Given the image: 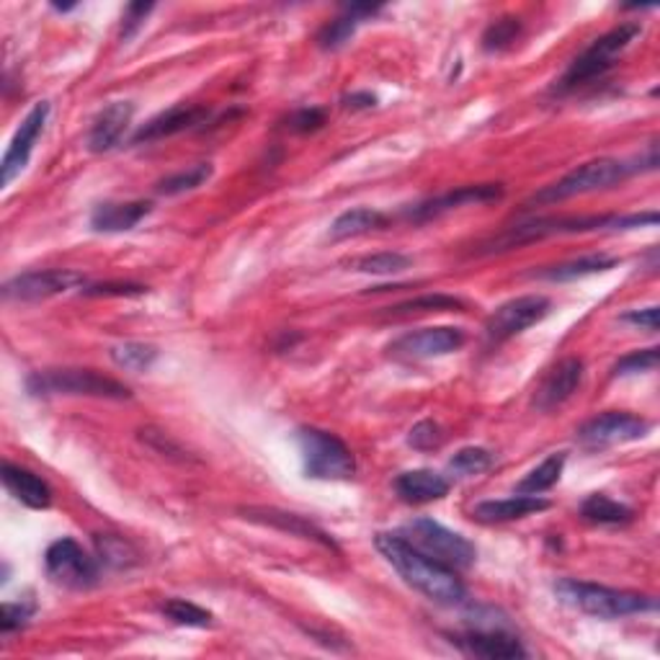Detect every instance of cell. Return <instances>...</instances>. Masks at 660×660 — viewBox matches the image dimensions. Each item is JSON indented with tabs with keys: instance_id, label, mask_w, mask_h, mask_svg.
<instances>
[{
	"instance_id": "f35d334b",
	"label": "cell",
	"mask_w": 660,
	"mask_h": 660,
	"mask_svg": "<svg viewBox=\"0 0 660 660\" xmlns=\"http://www.w3.org/2000/svg\"><path fill=\"white\" fill-rule=\"evenodd\" d=\"M140 439L148 446H153V449L157 454H163V457H170V459H178V462H189V454L183 452V446L174 442V439L168 436L165 431H157V429H142L140 431Z\"/></svg>"
},
{
	"instance_id": "6da1fadb",
	"label": "cell",
	"mask_w": 660,
	"mask_h": 660,
	"mask_svg": "<svg viewBox=\"0 0 660 660\" xmlns=\"http://www.w3.org/2000/svg\"><path fill=\"white\" fill-rule=\"evenodd\" d=\"M375 545L384 560L397 570V575L431 601L454 607V604H462L467 598L465 583L459 581V575L452 568L431 560L421 549L405 542L401 534H377Z\"/></svg>"
},
{
	"instance_id": "e0dca14e",
	"label": "cell",
	"mask_w": 660,
	"mask_h": 660,
	"mask_svg": "<svg viewBox=\"0 0 660 660\" xmlns=\"http://www.w3.org/2000/svg\"><path fill=\"white\" fill-rule=\"evenodd\" d=\"M454 643H457L467 656L474 658H485V660L526 658L524 645L504 630H472L467 632V635L454 639Z\"/></svg>"
},
{
	"instance_id": "7c38bea8",
	"label": "cell",
	"mask_w": 660,
	"mask_h": 660,
	"mask_svg": "<svg viewBox=\"0 0 660 660\" xmlns=\"http://www.w3.org/2000/svg\"><path fill=\"white\" fill-rule=\"evenodd\" d=\"M86 284V277L71 268H47V271H26L21 277L5 281L3 297L18 302H37L58 294L71 292L75 287Z\"/></svg>"
},
{
	"instance_id": "5b68a950",
	"label": "cell",
	"mask_w": 660,
	"mask_h": 660,
	"mask_svg": "<svg viewBox=\"0 0 660 660\" xmlns=\"http://www.w3.org/2000/svg\"><path fill=\"white\" fill-rule=\"evenodd\" d=\"M639 34H643V26L639 24H622L617 26V29L604 34V37H598L588 50H583L570 62L557 91H575L578 86H586V82L601 78L604 73H609L611 67L617 65L619 54L627 50Z\"/></svg>"
},
{
	"instance_id": "4dcf8cb0",
	"label": "cell",
	"mask_w": 660,
	"mask_h": 660,
	"mask_svg": "<svg viewBox=\"0 0 660 660\" xmlns=\"http://www.w3.org/2000/svg\"><path fill=\"white\" fill-rule=\"evenodd\" d=\"M96 553H99V560L103 562V566L116 568V570L129 568L137 562L135 547L129 545L124 536H116V534H99V536H96Z\"/></svg>"
},
{
	"instance_id": "44dd1931",
	"label": "cell",
	"mask_w": 660,
	"mask_h": 660,
	"mask_svg": "<svg viewBox=\"0 0 660 660\" xmlns=\"http://www.w3.org/2000/svg\"><path fill=\"white\" fill-rule=\"evenodd\" d=\"M549 508L545 498H536V495H513L506 500H483V504L474 506L472 516L483 524H506V521L524 519V516L540 513Z\"/></svg>"
},
{
	"instance_id": "1f68e13d",
	"label": "cell",
	"mask_w": 660,
	"mask_h": 660,
	"mask_svg": "<svg viewBox=\"0 0 660 660\" xmlns=\"http://www.w3.org/2000/svg\"><path fill=\"white\" fill-rule=\"evenodd\" d=\"M210 178H212V165L199 163V165H194V168L163 178V181L155 186V191L163 196H178V194H186V191L199 189V186L210 181Z\"/></svg>"
},
{
	"instance_id": "f546056e",
	"label": "cell",
	"mask_w": 660,
	"mask_h": 660,
	"mask_svg": "<svg viewBox=\"0 0 660 660\" xmlns=\"http://www.w3.org/2000/svg\"><path fill=\"white\" fill-rule=\"evenodd\" d=\"M109 356H112V361L119 369L148 371L157 359V348L150 346V343L127 341V343H116V346L109 348Z\"/></svg>"
},
{
	"instance_id": "f1b7e54d",
	"label": "cell",
	"mask_w": 660,
	"mask_h": 660,
	"mask_svg": "<svg viewBox=\"0 0 660 660\" xmlns=\"http://www.w3.org/2000/svg\"><path fill=\"white\" fill-rule=\"evenodd\" d=\"M566 462H568L566 452L549 454L545 462H542L540 467H534V470L529 472L519 485H516V493H521V495H540V493L549 491V487L557 485V480H560L562 467H566Z\"/></svg>"
},
{
	"instance_id": "5bb4252c",
	"label": "cell",
	"mask_w": 660,
	"mask_h": 660,
	"mask_svg": "<svg viewBox=\"0 0 660 660\" xmlns=\"http://www.w3.org/2000/svg\"><path fill=\"white\" fill-rule=\"evenodd\" d=\"M47 116H50V103L41 101L24 116V122H21V127L16 129V135H13L9 150H5L3 163H0V186H3V189L5 186H11L13 178L21 176V170H24L26 163H29L34 144H37L41 132H45Z\"/></svg>"
},
{
	"instance_id": "3957f363",
	"label": "cell",
	"mask_w": 660,
	"mask_h": 660,
	"mask_svg": "<svg viewBox=\"0 0 660 660\" xmlns=\"http://www.w3.org/2000/svg\"><path fill=\"white\" fill-rule=\"evenodd\" d=\"M555 594L560 596V601H566L568 607L598 619H619V617L645 614V611L658 609V601L652 596L635 594V591L596 586V583L573 581V578H562V581H557Z\"/></svg>"
},
{
	"instance_id": "277c9868",
	"label": "cell",
	"mask_w": 660,
	"mask_h": 660,
	"mask_svg": "<svg viewBox=\"0 0 660 660\" xmlns=\"http://www.w3.org/2000/svg\"><path fill=\"white\" fill-rule=\"evenodd\" d=\"M31 395H82L106 397V401H129L132 392L127 384L103 377L93 369H45L34 371L26 380Z\"/></svg>"
},
{
	"instance_id": "7402d4cb",
	"label": "cell",
	"mask_w": 660,
	"mask_h": 660,
	"mask_svg": "<svg viewBox=\"0 0 660 660\" xmlns=\"http://www.w3.org/2000/svg\"><path fill=\"white\" fill-rule=\"evenodd\" d=\"M449 487V480L433 470H410L397 474L395 480V491L405 504H431V500L444 498Z\"/></svg>"
},
{
	"instance_id": "d6986e66",
	"label": "cell",
	"mask_w": 660,
	"mask_h": 660,
	"mask_svg": "<svg viewBox=\"0 0 660 660\" xmlns=\"http://www.w3.org/2000/svg\"><path fill=\"white\" fill-rule=\"evenodd\" d=\"M132 116L135 106L129 101L109 103L99 114V119L93 122L91 135H88V148H91L93 153H109V150H114L116 144L122 142V137L127 135Z\"/></svg>"
},
{
	"instance_id": "484cf974",
	"label": "cell",
	"mask_w": 660,
	"mask_h": 660,
	"mask_svg": "<svg viewBox=\"0 0 660 660\" xmlns=\"http://www.w3.org/2000/svg\"><path fill=\"white\" fill-rule=\"evenodd\" d=\"M614 266H619V258H611V256H604V253H598V256H583L575 261H566V264L542 268V271H534L532 277L549 279V281H573V279L594 277V274L609 271V268H614Z\"/></svg>"
},
{
	"instance_id": "603a6c76",
	"label": "cell",
	"mask_w": 660,
	"mask_h": 660,
	"mask_svg": "<svg viewBox=\"0 0 660 660\" xmlns=\"http://www.w3.org/2000/svg\"><path fill=\"white\" fill-rule=\"evenodd\" d=\"M243 516L251 521H258V524L281 529V532H289L294 536H305V540H315L320 542V545L335 549V542L330 540L320 526H315L313 521L302 519L297 513L277 511V508H243Z\"/></svg>"
},
{
	"instance_id": "8992f818",
	"label": "cell",
	"mask_w": 660,
	"mask_h": 660,
	"mask_svg": "<svg viewBox=\"0 0 660 660\" xmlns=\"http://www.w3.org/2000/svg\"><path fill=\"white\" fill-rule=\"evenodd\" d=\"M637 165L614 161V157H598V161H588L578 165L575 170H570L568 176H562L560 181L547 186L536 194L532 202L536 204H555L562 199H573L583 194H594V191L611 189V186L622 183L624 178L637 174Z\"/></svg>"
},
{
	"instance_id": "7bdbcfd3",
	"label": "cell",
	"mask_w": 660,
	"mask_h": 660,
	"mask_svg": "<svg viewBox=\"0 0 660 660\" xmlns=\"http://www.w3.org/2000/svg\"><path fill=\"white\" fill-rule=\"evenodd\" d=\"M31 614H34V604L5 601L3 604V632H13V630L24 627V624L31 619Z\"/></svg>"
},
{
	"instance_id": "ba28073f",
	"label": "cell",
	"mask_w": 660,
	"mask_h": 660,
	"mask_svg": "<svg viewBox=\"0 0 660 660\" xmlns=\"http://www.w3.org/2000/svg\"><path fill=\"white\" fill-rule=\"evenodd\" d=\"M297 444L305 462L307 478L313 480H351L356 472V459L335 433L320 429H300Z\"/></svg>"
},
{
	"instance_id": "4fadbf2b",
	"label": "cell",
	"mask_w": 660,
	"mask_h": 660,
	"mask_svg": "<svg viewBox=\"0 0 660 660\" xmlns=\"http://www.w3.org/2000/svg\"><path fill=\"white\" fill-rule=\"evenodd\" d=\"M465 346V330L452 326L439 328H421L412 333L401 335L392 341L388 351L397 359H433V356H446L452 351Z\"/></svg>"
},
{
	"instance_id": "d4e9b609",
	"label": "cell",
	"mask_w": 660,
	"mask_h": 660,
	"mask_svg": "<svg viewBox=\"0 0 660 660\" xmlns=\"http://www.w3.org/2000/svg\"><path fill=\"white\" fill-rule=\"evenodd\" d=\"M380 13L377 5H346L339 18H333L330 24L322 26L320 31V47L322 50H339V47L346 45V41L354 37V31L359 29V24L367 16H375Z\"/></svg>"
},
{
	"instance_id": "7a4b0ae2",
	"label": "cell",
	"mask_w": 660,
	"mask_h": 660,
	"mask_svg": "<svg viewBox=\"0 0 660 660\" xmlns=\"http://www.w3.org/2000/svg\"><path fill=\"white\" fill-rule=\"evenodd\" d=\"M658 212H643V215H601V217H540L529 223L508 227L498 238L480 245L478 253H500L513 248L534 243V240L549 236H575V232L594 230H632V227L658 225Z\"/></svg>"
},
{
	"instance_id": "8d00e7d4",
	"label": "cell",
	"mask_w": 660,
	"mask_h": 660,
	"mask_svg": "<svg viewBox=\"0 0 660 660\" xmlns=\"http://www.w3.org/2000/svg\"><path fill=\"white\" fill-rule=\"evenodd\" d=\"M465 302L449 294H426V297H416L403 302V305L390 307L392 315H410V313H439V309H462Z\"/></svg>"
},
{
	"instance_id": "4316f807",
	"label": "cell",
	"mask_w": 660,
	"mask_h": 660,
	"mask_svg": "<svg viewBox=\"0 0 660 660\" xmlns=\"http://www.w3.org/2000/svg\"><path fill=\"white\" fill-rule=\"evenodd\" d=\"M388 223V217L382 212L369 210V206H356V210L343 212L341 217H335V223L330 225V238L343 240V238H356L367 236L371 230H380Z\"/></svg>"
},
{
	"instance_id": "9c48e42d",
	"label": "cell",
	"mask_w": 660,
	"mask_h": 660,
	"mask_svg": "<svg viewBox=\"0 0 660 660\" xmlns=\"http://www.w3.org/2000/svg\"><path fill=\"white\" fill-rule=\"evenodd\" d=\"M45 568L47 575H50L58 586L73 591H86L99 583V562H96L78 542L71 540V536H62V540L52 542V545L47 547Z\"/></svg>"
},
{
	"instance_id": "30bf717a",
	"label": "cell",
	"mask_w": 660,
	"mask_h": 660,
	"mask_svg": "<svg viewBox=\"0 0 660 660\" xmlns=\"http://www.w3.org/2000/svg\"><path fill=\"white\" fill-rule=\"evenodd\" d=\"M553 309V302L542 294H524V297L508 300L491 318L485 320V335L491 343H504L513 335L524 333L526 328L542 322Z\"/></svg>"
},
{
	"instance_id": "ab89813d",
	"label": "cell",
	"mask_w": 660,
	"mask_h": 660,
	"mask_svg": "<svg viewBox=\"0 0 660 660\" xmlns=\"http://www.w3.org/2000/svg\"><path fill=\"white\" fill-rule=\"evenodd\" d=\"M442 442H444V433L433 421L416 423L410 429V436H408V444L412 446V449H418V452L439 449V446H442Z\"/></svg>"
},
{
	"instance_id": "836d02e7",
	"label": "cell",
	"mask_w": 660,
	"mask_h": 660,
	"mask_svg": "<svg viewBox=\"0 0 660 660\" xmlns=\"http://www.w3.org/2000/svg\"><path fill=\"white\" fill-rule=\"evenodd\" d=\"M412 258L405 256V253L395 251H382V253H371V256H364L356 261V271L361 274H375V277H390V274H401L405 268H410Z\"/></svg>"
},
{
	"instance_id": "d6a6232c",
	"label": "cell",
	"mask_w": 660,
	"mask_h": 660,
	"mask_svg": "<svg viewBox=\"0 0 660 660\" xmlns=\"http://www.w3.org/2000/svg\"><path fill=\"white\" fill-rule=\"evenodd\" d=\"M161 614L168 617L170 622L178 624V627H210L212 624V614L202 607H196V604L183 601V598H170V601H165L161 607Z\"/></svg>"
},
{
	"instance_id": "83f0119b",
	"label": "cell",
	"mask_w": 660,
	"mask_h": 660,
	"mask_svg": "<svg viewBox=\"0 0 660 660\" xmlns=\"http://www.w3.org/2000/svg\"><path fill=\"white\" fill-rule=\"evenodd\" d=\"M581 516L586 521H594V524H611V526H614V524H630L635 511H632L630 506L611 500L609 495L594 493V495H588L586 500H583Z\"/></svg>"
},
{
	"instance_id": "ee69618b",
	"label": "cell",
	"mask_w": 660,
	"mask_h": 660,
	"mask_svg": "<svg viewBox=\"0 0 660 660\" xmlns=\"http://www.w3.org/2000/svg\"><path fill=\"white\" fill-rule=\"evenodd\" d=\"M322 124H326V112L322 109H302V112L292 114L289 129H294V132H315Z\"/></svg>"
},
{
	"instance_id": "60d3db41",
	"label": "cell",
	"mask_w": 660,
	"mask_h": 660,
	"mask_svg": "<svg viewBox=\"0 0 660 660\" xmlns=\"http://www.w3.org/2000/svg\"><path fill=\"white\" fill-rule=\"evenodd\" d=\"M144 292H148V289L140 284H119V281L82 289L86 297H140V294H144Z\"/></svg>"
},
{
	"instance_id": "f6af8a7d",
	"label": "cell",
	"mask_w": 660,
	"mask_h": 660,
	"mask_svg": "<svg viewBox=\"0 0 660 660\" xmlns=\"http://www.w3.org/2000/svg\"><path fill=\"white\" fill-rule=\"evenodd\" d=\"M624 322H632V326H639L645 330H658V307H645V309H630V313L622 315Z\"/></svg>"
},
{
	"instance_id": "8fae6325",
	"label": "cell",
	"mask_w": 660,
	"mask_h": 660,
	"mask_svg": "<svg viewBox=\"0 0 660 660\" xmlns=\"http://www.w3.org/2000/svg\"><path fill=\"white\" fill-rule=\"evenodd\" d=\"M650 431V423L645 418L627 410H609L601 416L591 418L578 429V442L588 449H607V446L639 442Z\"/></svg>"
},
{
	"instance_id": "ffe728a7",
	"label": "cell",
	"mask_w": 660,
	"mask_h": 660,
	"mask_svg": "<svg viewBox=\"0 0 660 660\" xmlns=\"http://www.w3.org/2000/svg\"><path fill=\"white\" fill-rule=\"evenodd\" d=\"M153 212L150 202H106L99 204L91 215L96 232H127Z\"/></svg>"
},
{
	"instance_id": "d590c367",
	"label": "cell",
	"mask_w": 660,
	"mask_h": 660,
	"mask_svg": "<svg viewBox=\"0 0 660 660\" xmlns=\"http://www.w3.org/2000/svg\"><path fill=\"white\" fill-rule=\"evenodd\" d=\"M521 34V21L513 16L498 18L495 24L487 26V31L483 34V47L485 52H504L508 47L519 39Z\"/></svg>"
},
{
	"instance_id": "cb8c5ba5",
	"label": "cell",
	"mask_w": 660,
	"mask_h": 660,
	"mask_svg": "<svg viewBox=\"0 0 660 660\" xmlns=\"http://www.w3.org/2000/svg\"><path fill=\"white\" fill-rule=\"evenodd\" d=\"M3 483L9 487L11 495L16 500H21L24 506L29 508H47L52 504V491L39 474H34L24 467H16L11 462L3 465Z\"/></svg>"
},
{
	"instance_id": "b9f144b4",
	"label": "cell",
	"mask_w": 660,
	"mask_h": 660,
	"mask_svg": "<svg viewBox=\"0 0 660 660\" xmlns=\"http://www.w3.org/2000/svg\"><path fill=\"white\" fill-rule=\"evenodd\" d=\"M150 11H153V5L150 3L127 5V11H124V18H122V39H132L135 34L142 29L144 18L150 16Z\"/></svg>"
},
{
	"instance_id": "bcb514c9",
	"label": "cell",
	"mask_w": 660,
	"mask_h": 660,
	"mask_svg": "<svg viewBox=\"0 0 660 660\" xmlns=\"http://www.w3.org/2000/svg\"><path fill=\"white\" fill-rule=\"evenodd\" d=\"M375 103H377V96H371L367 91L343 96V106H346V109H371Z\"/></svg>"
},
{
	"instance_id": "ac0fdd59",
	"label": "cell",
	"mask_w": 660,
	"mask_h": 660,
	"mask_svg": "<svg viewBox=\"0 0 660 660\" xmlns=\"http://www.w3.org/2000/svg\"><path fill=\"white\" fill-rule=\"evenodd\" d=\"M583 382V361L570 356L562 359L557 367L545 377V382L536 390V408L553 410L573 397V392L581 388Z\"/></svg>"
},
{
	"instance_id": "e575fe53",
	"label": "cell",
	"mask_w": 660,
	"mask_h": 660,
	"mask_svg": "<svg viewBox=\"0 0 660 660\" xmlns=\"http://www.w3.org/2000/svg\"><path fill=\"white\" fill-rule=\"evenodd\" d=\"M493 454L483 449V446H465L449 459V472L457 478H470V474H480L491 470Z\"/></svg>"
},
{
	"instance_id": "9a60e30c",
	"label": "cell",
	"mask_w": 660,
	"mask_h": 660,
	"mask_svg": "<svg viewBox=\"0 0 660 660\" xmlns=\"http://www.w3.org/2000/svg\"><path fill=\"white\" fill-rule=\"evenodd\" d=\"M504 196V186L500 183H478V186H459V189L446 191L442 196L426 199V202L410 206L405 215L412 223H429V219H436L446 215V212L459 210V206L467 204H487V202H498Z\"/></svg>"
},
{
	"instance_id": "52a82bcc",
	"label": "cell",
	"mask_w": 660,
	"mask_h": 660,
	"mask_svg": "<svg viewBox=\"0 0 660 660\" xmlns=\"http://www.w3.org/2000/svg\"><path fill=\"white\" fill-rule=\"evenodd\" d=\"M401 536L416 549H421L423 555H429L431 560L452 570L470 568L478 557V549L467 536L452 532L433 519H412L410 524L403 526Z\"/></svg>"
},
{
	"instance_id": "2e32d148",
	"label": "cell",
	"mask_w": 660,
	"mask_h": 660,
	"mask_svg": "<svg viewBox=\"0 0 660 660\" xmlns=\"http://www.w3.org/2000/svg\"><path fill=\"white\" fill-rule=\"evenodd\" d=\"M206 116H210V109L204 106H174L168 112L153 116L148 124H142L135 132L132 142L142 144L165 140V137H174L178 132H186V129L199 127V124L206 122Z\"/></svg>"
},
{
	"instance_id": "74e56055",
	"label": "cell",
	"mask_w": 660,
	"mask_h": 660,
	"mask_svg": "<svg viewBox=\"0 0 660 660\" xmlns=\"http://www.w3.org/2000/svg\"><path fill=\"white\" fill-rule=\"evenodd\" d=\"M660 354L658 348H643V351H632V354L622 356L614 364V377H627V375H643V371H652L658 367Z\"/></svg>"
}]
</instances>
